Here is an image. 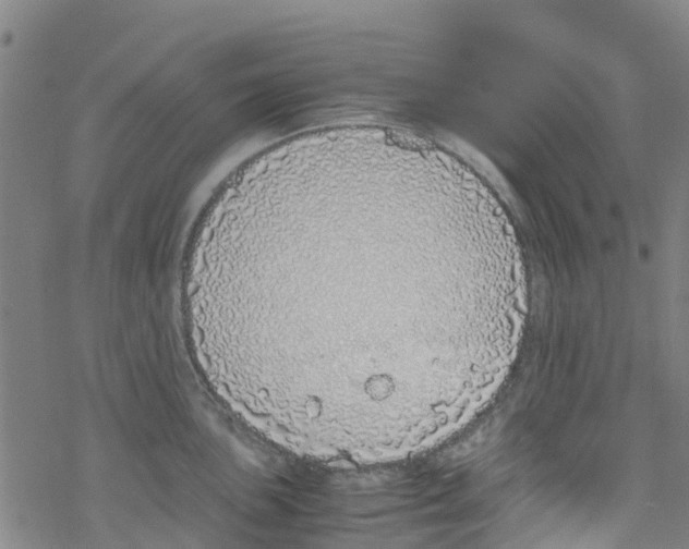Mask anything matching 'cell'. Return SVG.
<instances>
[{
    "label": "cell",
    "mask_w": 689,
    "mask_h": 549,
    "mask_svg": "<svg viewBox=\"0 0 689 549\" xmlns=\"http://www.w3.org/2000/svg\"><path fill=\"white\" fill-rule=\"evenodd\" d=\"M226 343L264 432L344 460L426 447L479 378L492 292L470 228L420 198L321 196L220 259Z\"/></svg>",
    "instance_id": "6da1fadb"
}]
</instances>
